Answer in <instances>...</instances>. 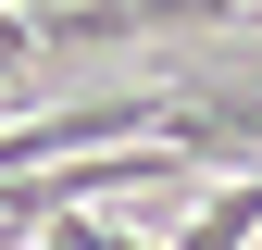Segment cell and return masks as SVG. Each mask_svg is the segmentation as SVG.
Segmentation results:
<instances>
[{"label": "cell", "mask_w": 262, "mask_h": 250, "mask_svg": "<svg viewBox=\"0 0 262 250\" xmlns=\"http://www.w3.org/2000/svg\"><path fill=\"white\" fill-rule=\"evenodd\" d=\"M250 238H262V163H250V175H225L212 200L187 213V238H175V250H250Z\"/></svg>", "instance_id": "cell-2"}, {"label": "cell", "mask_w": 262, "mask_h": 250, "mask_svg": "<svg viewBox=\"0 0 262 250\" xmlns=\"http://www.w3.org/2000/svg\"><path fill=\"white\" fill-rule=\"evenodd\" d=\"M187 113H212L225 138H237L250 163H262V88H237V75H225V88H187Z\"/></svg>", "instance_id": "cell-3"}, {"label": "cell", "mask_w": 262, "mask_h": 250, "mask_svg": "<svg viewBox=\"0 0 262 250\" xmlns=\"http://www.w3.org/2000/svg\"><path fill=\"white\" fill-rule=\"evenodd\" d=\"M38 62V25H25V0H0V75H25Z\"/></svg>", "instance_id": "cell-4"}, {"label": "cell", "mask_w": 262, "mask_h": 250, "mask_svg": "<svg viewBox=\"0 0 262 250\" xmlns=\"http://www.w3.org/2000/svg\"><path fill=\"white\" fill-rule=\"evenodd\" d=\"M13 113H25V100H13V75H0V125H13Z\"/></svg>", "instance_id": "cell-5"}, {"label": "cell", "mask_w": 262, "mask_h": 250, "mask_svg": "<svg viewBox=\"0 0 262 250\" xmlns=\"http://www.w3.org/2000/svg\"><path fill=\"white\" fill-rule=\"evenodd\" d=\"M175 88H125V100H62V113H13L0 125V175H38V163H75V150H125V138H162Z\"/></svg>", "instance_id": "cell-1"}]
</instances>
